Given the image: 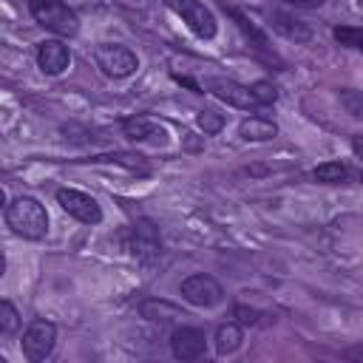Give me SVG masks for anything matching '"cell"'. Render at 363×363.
<instances>
[{
  "instance_id": "ffe728a7",
  "label": "cell",
  "mask_w": 363,
  "mask_h": 363,
  "mask_svg": "<svg viewBox=\"0 0 363 363\" xmlns=\"http://www.w3.org/2000/svg\"><path fill=\"white\" fill-rule=\"evenodd\" d=\"M332 37L346 45V48H354V51H363V28L360 26H335L332 28Z\"/></svg>"
},
{
  "instance_id": "83f0119b",
  "label": "cell",
  "mask_w": 363,
  "mask_h": 363,
  "mask_svg": "<svg viewBox=\"0 0 363 363\" xmlns=\"http://www.w3.org/2000/svg\"><path fill=\"white\" fill-rule=\"evenodd\" d=\"M352 150L357 159H363V136H352Z\"/></svg>"
},
{
  "instance_id": "44dd1931",
  "label": "cell",
  "mask_w": 363,
  "mask_h": 363,
  "mask_svg": "<svg viewBox=\"0 0 363 363\" xmlns=\"http://www.w3.org/2000/svg\"><path fill=\"white\" fill-rule=\"evenodd\" d=\"M337 99H340V108L354 116V119H363V91H354V88H340L337 91Z\"/></svg>"
},
{
  "instance_id": "5b68a950",
  "label": "cell",
  "mask_w": 363,
  "mask_h": 363,
  "mask_svg": "<svg viewBox=\"0 0 363 363\" xmlns=\"http://www.w3.org/2000/svg\"><path fill=\"white\" fill-rule=\"evenodd\" d=\"M133 258L145 267L156 264L159 255H162V233H159V224L150 221V218H136L130 224V247Z\"/></svg>"
},
{
  "instance_id": "603a6c76",
  "label": "cell",
  "mask_w": 363,
  "mask_h": 363,
  "mask_svg": "<svg viewBox=\"0 0 363 363\" xmlns=\"http://www.w3.org/2000/svg\"><path fill=\"white\" fill-rule=\"evenodd\" d=\"M20 326V312L14 309L11 301H0V332L3 335H14Z\"/></svg>"
},
{
  "instance_id": "8fae6325",
  "label": "cell",
  "mask_w": 363,
  "mask_h": 363,
  "mask_svg": "<svg viewBox=\"0 0 363 363\" xmlns=\"http://www.w3.org/2000/svg\"><path fill=\"white\" fill-rule=\"evenodd\" d=\"M207 349V335L199 326H176L170 335V352L176 360H199Z\"/></svg>"
},
{
  "instance_id": "3957f363",
  "label": "cell",
  "mask_w": 363,
  "mask_h": 363,
  "mask_svg": "<svg viewBox=\"0 0 363 363\" xmlns=\"http://www.w3.org/2000/svg\"><path fill=\"white\" fill-rule=\"evenodd\" d=\"M224 11L235 20V26L241 28V34H244V40L250 43V51H252V57L258 60V62H264V65H269L272 71H284V60L278 57V51L269 45V37L244 14V11H238V9H233V6H224Z\"/></svg>"
},
{
  "instance_id": "7402d4cb",
  "label": "cell",
  "mask_w": 363,
  "mask_h": 363,
  "mask_svg": "<svg viewBox=\"0 0 363 363\" xmlns=\"http://www.w3.org/2000/svg\"><path fill=\"white\" fill-rule=\"evenodd\" d=\"M196 122H199V128L204 130V136H216V133H221V128H224V113H218L216 108H201L199 116H196Z\"/></svg>"
},
{
  "instance_id": "e0dca14e",
  "label": "cell",
  "mask_w": 363,
  "mask_h": 363,
  "mask_svg": "<svg viewBox=\"0 0 363 363\" xmlns=\"http://www.w3.org/2000/svg\"><path fill=\"white\" fill-rule=\"evenodd\" d=\"M244 340V329L241 323H221L216 329V352L218 354H233Z\"/></svg>"
},
{
  "instance_id": "7a4b0ae2",
  "label": "cell",
  "mask_w": 363,
  "mask_h": 363,
  "mask_svg": "<svg viewBox=\"0 0 363 363\" xmlns=\"http://www.w3.org/2000/svg\"><path fill=\"white\" fill-rule=\"evenodd\" d=\"M28 14L37 26L60 37H74L79 31V17L65 0H28Z\"/></svg>"
},
{
  "instance_id": "484cf974",
  "label": "cell",
  "mask_w": 363,
  "mask_h": 363,
  "mask_svg": "<svg viewBox=\"0 0 363 363\" xmlns=\"http://www.w3.org/2000/svg\"><path fill=\"white\" fill-rule=\"evenodd\" d=\"M340 357H343V360H357V363H363V343H360V346H349V349H343Z\"/></svg>"
},
{
  "instance_id": "cb8c5ba5",
  "label": "cell",
  "mask_w": 363,
  "mask_h": 363,
  "mask_svg": "<svg viewBox=\"0 0 363 363\" xmlns=\"http://www.w3.org/2000/svg\"><path fill=\"white\" fill-rule=\"evenodd\" d=\"M250 88H252V94H255V99H258L261 108L275 105V99H278V88H275L269 79H258V82H252Z\"/></svg>"
},
{
  "instance_id": "4316f807",
  "label": "cell",
  "mask_w": 363,
  "mask_h": 363,
  "mask_svg": "<svg viewBox=\"0 0 363 363\" xmlns=\"http://www.w3.org/2000/svg\"><path fill=\"white\" fill-rule=\"evenodd\" d=\"M284 3H289V6H295V9H318V6H323L326 0H284Z\"/></svg>"
},
{
  "instance_id": "d4e9b609",
  "label": "cell",
  "mask_w": 363,
  "mask_h": 363,
  "mask_svg": "<svg viewBox=\"0 0 363 363\" xmlns=\"http://www.w3.org/2000/svg\"><path fill=\"white\" fill-rule=\"evenodd\" d=\"M233 315L238 318V323L250 326V323H258V315H261V312H255V309H247V306H241V303H238V306L233 309Z\"/></svg>"
},
{
  "instance_id": "2e32d148",
  "label": "cell",
  "mask_w": 363,
  "mask_h": 363,
  "mask_svg": "<svg viewBox=\"0 0 363 363\" xmlns=\"http://www.w3.org/2000/svg\"><path fill=\"white\" fill-rule=\"evenodd\" d=\"M139 315L147 318V320H156V323H173V320L187 318L179 306H173V303H167V301H162V298H147V301H142V303H139Z\"/></svg>"
},
{
  "instance_id": "6da1fadb",
  "label": "cell",
  "mask_w": 363,
  "mask_h": 363,
  "mask_svg": "<svg viewBox=\"0 0 363 363\" xmlns=\"http://www.w3.org/2000/svg\"><path fill=\"white\" fill-rule=\"evenodd\" d=\"M6 224L14 235L28 238V241H40L48 233V213L45 207L34 199V196H17L6 204Z\"/></svg>"
},
{
  "instance_id": "52a82bcc",
  "label": "cell",
  "mask_w": 363,
  "mask_h": 363,
  "mask_svg": "<svg viewBox=\"0 0 363 363\" xmlns=\"http://www.w3.org/2000/svg\"><path fill=\"white\" fill-rule=\"evenodd\" d=\"M179 292H182V298H184L187 303L201 306V309H210V306H216V303L224 301V286H221L213 275H207V272H193V275H187V278L182 281Z\"/></svg>"
},
{
  "instance_id": "30bf717a",
  "label": "cell",
  "mask_w": 363,
  "mask_h": 363,
  "mask_svg": "<svg viewBox=\"0 0 363 363\" xmlns=\"http://www.w3.org/2000/svg\"><path fill=\"white\" fill-rule=\"evenodd\" d=\"M57 204L77 221L82 224H99L102 221V207L94 196L82 193V190H74V187H60L57 190Z\"/></svg>"
},
{
  "instance_id": "5bb4252c",
  "label": "cell",
  "mask_w": 363,
  "mask_h": 363,
  "mask_svg": "<svg viewBox=\"0 0 363 363\" xmlns=\"http://www.w3.org/2000/svg\"><path fill=\"white\" fill-rule=\"evenodd\" d=\"M269 23H272V28L278 34H284L292 43H309L312 40V28L303 20H298V17L286 14V11H269Z\"/></svg>"
},
{
  "instance_id": "f1b7e54d",
  "label": "cell",
  "mask_w": 363,
  "mask_h": 363,
  "mask_svg": "<svg viewBox=\"0 0 363 363\" xmlns=\"http://www.w3.org/2000/svg\"><path fill=\"white\" fill-rule=\"evenodd\" d=\"M360 182H363V173H360Z\"/></svg>"
},
{
  "instance_id": "ba28073f",
  "label": "cell",
  "mask_w": 363,
  "mask_h": 363,
  "mask_svg": "<svg viewBox=\"0 0 363 363\" xmlns=\"http://www.w3.org/2000/svg\"><path fill=\"white\" fill-rule=\"evenodd\" d=\"M54 343H57V326H54L51 320H45V318L31 320L28 329L23 332V340H20L23 354H26V360H31V363L45 360V357L54 352Z\"/></svg>"
},
{
  "instance_id": "ac0fdd59",
  "label": "cell",
  "mask_w": 363,
  "mask_h": 363,
  "mask_svg": "<svg viewBox=\"0 0 363 363\" xmlns=\"http://www.w3.org/2000/svg\"><path fill=\"white\" fill-rule=\"evenodd\" d=\"M91 162H96V164H122V167H128V170L147 173V162H145V156H139V153H122V150H113V153L91 156Z\"/></svg>"
},
{
  "instance_id": "4fadbf2b",
  "label": "cell",
  "mask_w": 363,
  "mask_h": 363,
  "mask_svg": "<svg viewBox=\"0 0 363 363\" xmlns=\"http://www.w3.org/2000/svg\"><path fill=\"white\" fill-rule=\"evenodd\" d=\"M122 133L130 142H153V145H164L167 142V130L162 122L150 119V116H130L122 119Z\"/></svg>"
},
{
  "instance_id": "8992f818",
  "label": "cell",
  "mask_w": 363,
  "mask_h": 363,
  "mask_svg": "<svg viewBox=\"0 0 363 363\" xmlns=\"http://www.w3.org/2000/svg\"><path fill=\"white\" fill-rule=\"evenodd\" d=\"M167 9H173L184 23L187 28L201 37V40H213L216 31H218V23H216V14L201 3V0H164Z\"/></svg>"
},
{
  "instance_id": "7c38bea8",
  "label": "cell",
  "mask_w": 363,
  "mask_h": 363,
  "mask_svg": "<svg viewBox=\"0 0 363 363\" xmlns=\"http://www.w3.org/2000/svg\"><path fill=\"white\" fill-rule=\"evenodd\" d=\"M68 62H71V51H68V45L62 40L37 43V65H40L43 74L57 77V74H62L68 68Z\"/></svg>"
},
{
  "instance_id": "d6986e66",
  "label": "cell",
  "mask_w": 363,
  "mask_h": 363,
  "mask_svg": "<svg viewBox=\"0 0 363 363\" xmlns=\"http://www.w3.org/2000/svg\"><path fill=\"white\" fill-rule=\"evenodd\" d=\"M315 182H323V184H343L349 179V167L343 162H323L312 170Z\"/></svg>"
},
{
  "instance_id": "9a60e30c",
  "label": "cell",
  "mask_w": 363,
  "mask_h": 363,
  "mask_svg": "<svg viewBox=\"0 0 363 363\" xmlns=\"http://www.w3.org/2000/svg\"><path fill=\"white\" fill-rule=\"evenodd\" d=\"M238 136L244 142H269L278 136V125L267 116H247L238 125Z\"/></svg>"
},
{
  "instance_id": "9c48e42d",
  "label": "cell",
  "mask_w": 363,
  "mask_h": 363,
  "mask_svg": "<svg viewBox=\"0 0 363 363\" xmlns=\"http://www.w3.org/2000/svg\"><path fill=\"white\" fill-rule=\"evenodd\" d=\"M207 94H213L216 99L233 105V108H241V111H258V99L252 94L250 85H241L235 79H227V77H207L204 85H201Z\"/></svg>"
},
{
  "instance_id": "277c9868",
  "label": "cell",
  "mask_w": 363,
  "mask_h": 363,
  "mask_svg": "<svg viewBox=\"0 0 363 363\" xmlns=\"http://www.w3.org/2000/svg\"><path fill=\"white\" fill-rule=\"evenodd\" d=\"M94 62L105 77H113V79H125L139 68L136 54L122 43H99L94 48Z\"/></svg>"
}]
</instances>
